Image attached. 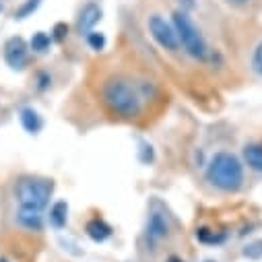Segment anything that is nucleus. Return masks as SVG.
Segmentation results:
<instances>
[{"label":"nucleus","mask_w":262,"mask_h":262,"mask_svg":"<svg viewBox=\"0 0 262 262\" xmlns=\"http://www.w3.org/2000/svg\"><path fill=\"white\" fill-rule=\"evenodd\" d=\"M39 5H41V0H25V3L15 11V17L17 19H27L29 15H33L37 11Z\"/></svg>","instance_id":"14"},{"label":"nucleus","mask_w":262,"mask_h":262,"mask_svg":"<svg viewBox=\"0 0 262 262\" xmlns=\"http://www.w3.org/2000/svg\"><path fill=\"white\" fill-rule=\"evenodd\" d=\"M252 69L258 73V75H262V41L256 46V50H254V56H252Z\"/></svg>","instance_id":"17"},{"label":"nucleus","mask_w":262,"mask_h":262,"mask_svg":"<svg viewBox=\"0 0 262 262\" xmlns=\"http://www.w3.org/2000/svg\"><path fill=\"white\" fill-rule=\"evenodd\" d=\"M50 35L48 33H43V31H37L33 37H31V50H35V52H48V48H50Z\"/></svg>","instance_id":"15"},{"label":"nucleus","mask_w":262,"mask_h":262,"mask_svg":"<svg viewBox=\"0 0 262 262\" xmlns=\"http://www.w3.org/2000/svg\"><path fill=\"white\" fill-rule=\"evenodd\" d=\"M67 221H69V205H67V201L54 203L52 209H50V223H52V227L62 229L64 225H67Z\"/></svg>","instance_id":"12"},{"label":"nucleus","mask_w":262,"mask_h":262,"mask_svg":"<svg viewBox=\"0 0 262 262\" xmlns=\"http://www.w3.org/2000/svg\"><path fill=\"white\" fill-rule=\"evenodd\" d=\"M207 178L215 188L225 192H235L244 182V165L235 155L221 151L215 153L213 159L209 161Z\"/></svg>","instance_id":"2"},{"label":"nucleus","mask_w":262,"mask_h":262,"mask_svg":"<svg viewBox=\"0 0 262 262\" xmlns=\"http://www.w3.org/2000/svg\"><path fill=\"white\" fill-rule=\"evenodd\" d=\"M17 219H19V223L23 227H27L31 231H39L43 227V215H41V211H35V209H23V207H19Z\"/></svg>","instance_id":"9"},{"label":"nucleus","mask_w":262,"mask_h":262,"mask_svg":"<svg viewBox=\"0 0 262 262\" xmlns=\"http://www.w3.org/2000/svg\"><path fill=\"white\" fill-rule=\"evenodd\" d=\"M169 262H180V260H176V258H171V260H169Z\"/></svg>","instance_id":"22"},{"label":"nucleus","mask_w":262,"mask_h":262,"mask_svg":"<svg viewBox=\"0 0 262 262\" xmlns=\"http://www.w3.org/2000/svg\"><path fill=\"white\" fill-rule=\"evenodd\" d=\"M0 262H11V260L9 258H0Z\"/></svg>","instance_id":"20"},{"label":"nucleus","mask_w":262,"mask_h":262,"mask_svg":"<svg viewBox=\"0 0 262 262\" xmlns=\"http://www.w3.org/2000/svg\"><path fill=\"white\" fill-rule=\"evenodd\" d=\"M87 43L95 50V52H101L105 48V35L99 33V31H89L87 33Z\"/></svg>","instance_id":"16"},{"label":"nucleus","mask_w":262,"mask_h":262,"mask_svg":"<svg viewBox=\"0 0 262 262\" xmlns=\"http://www.w3.org/2000/svg\"><path fill=\"white\" fill-rule=\"evenodd\" d=\"M54 192L52 180L46 178H21L15 186V199L23 209L43 211Z\"/></svg>","instance_id":"3"},{"label":"nucleus","mask_w":262,"mask_h":262,"mask_svg":"<svg viewBox=\"0 0 262 262\" xmlns=\"http://www.w3.org/2000/svg\"><path fill=\"white\" fill-rule=\"evenodd\" d=\"M244 159H246V163L254 171H260L262 173V147L260 145H248L244 149Z\"/></svg>","instance_id":"13"},{"label":"nucleus","mask_w":262,"mask_h":262,"mask_svg":"<svg viewBox=\"0 0 262 262\" xmlns=\"http://www.w3.org/2000/svg\"><path fill=\"white\" fill-rule=\"evenodd\" d=\"M5 60L13 69H23L27 64V43L21 37H11L5 43Z\"/></svg>","instance_id":"7"},{"label":"nucleus","mask_w":262,"mask_h":262,"mask_svg":"<svg viewBox=\"0 0 262 262\" xmlns=\"http://www.w3.org/2000/svg\"><path fill=\"white\" fill-rule=\"evenodd\" d=\"M19 118H21L23 128L27 130L29 135H37L39 130H41V126H43V122H41L39 114H37L33 107H23V110L19 112Z\"/></svg>","instance_id":"10"},{"label":"nucleus","mask_w":262,"mask_h":262,"mask_svg":"<svg viewBox=\"0 0 262 262\" xmlns=\"http://www.w3.org/2000/svg\"><path fill=\"white\" fill-rule=\"evenodd\" d=\"M147 242L149 244H159L161 239H165L169 235V219L163 211H151L149 219H147Z\"/></svg>","instance_id":"6"},{"label":"nucleus","mask_w":262,"mask_h":262,"mask_svg":"<svg viewBox=\"0 0 262 262\" xmlns=\"http://www.w3.org/2000/svg\"><path fill=\"white\" fill-rule=\"evenodd\" d=\"M87 235L93 239V242H105L110 235H112V227L103 221V219H91L85 227Z\"/></svg>","instance_id":"11"},{"label":"nucleus","mask_w":262,"mask_h":262,"mask_svg":"<svg viewBox=\"0 0 262 262\" xmlns=\"http://www.w3.org/2000/svg\"><path fill=\"white\" fill-rule=\"evenodd\" d=\"M99 19H101V9H99L97 5H93V3H89V5H85L83 11H81L79 21H77V27H79L81 33H89V31L99 23Z\"/></svg>","instance_id":"8"},{"label":"nucleus","mask_w":262,"mask_h":262,"mask_svg":"<svg viewBox=\"0 0 262 262\" xmlns=\"http://www.w3.org/2000/svg\"><path fill=\"white\" fill-rule=\"evenodd\" d=\"M101 101L105 103V107L118 116L124 118H135L141 114L143 110V99L137 91V87L120 77L107 79L101 85Z\"/></svg>","instance_id":"1"},{"label":"nucleus","mask_w":262,"mask_h":262,"mask_svg":"<svg viewBox=\"0 0 262 262\" xmlns=\"http://www.w3.org/2000/svg\"><path fill=\"white\" fill-rule=\"evenodd\" d=\"M147 25H149V31H151L153 39H155L161 48H165V50H169V52H176V50L180 48L178 33H176L173 25H169L161 15H151L149 21H147Z\"/></svg>","instance_id":"5"},{"label":"nucleus","mask_w":262,"mask_h":262,"mask_svg":"<svg viewBox=\"0 0 262 262\" xmlns=\"http://www.w3.org/2000/svg\"><path fill=\"white\" fill-rule=\"evenodd\" d=\"M67 31H69V29L64 27V25H58V27H56V39H62V37H64V33H67Z\"/></svg>","instance_id":"19"},{"label":"nucleus","mask_w":262,"mask_h":262,"mask_svg":"<svg viewBox=\"0 0 262 262\" xmlns=\"http://www.w3.org/2000/svg\"><path fill=\"white\" fill-rule=\"evenodd\" d=\"M171 21H173V29H176V33H178L180 46H184V50H186L192 58L205 60L207 54H209V48H207V43H205V37H203L201 31H199V27L192 23V19H190L186 13H180V11H178V13H173Z\"/></svg>","instance_id":"4"},{"label":"nucleus","mask_w":262,"mask_h":262,"mask_svg":"<svg viewBox=\"0 0 262 262\" xmlns=\"http://www.w3.org/2000/svg\"><path fill=\"white\" fill-rule=\"evenodd\" d=\"M233 3H246V0H233Z\"/></svg>","instance_id":"21"},{"label":"nucleus","mask_w":262,"mask_h":262,"mask_svg":"<svg viewBox=\"0 0 262 262\" xmlns=\"http://www.w3.org/2000/svg\"><path fill=\"white\" fill-rule=\"evenodd\" d=\"M196 237H199L201 242H219L221 237H217V235H213L209 229H201L199 233H196Z\"/></svg>","instance_id":"18"}]
</instances>
